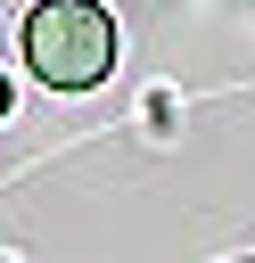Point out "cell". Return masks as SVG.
Segmentation results:
<instances>
[{
	"label": "cell",
	"instance_id": "obj_2",
	"mask_svg": "<svg viewBox=\"0 0 255 263\" xmlns=\"http://www.w3.org/2000/svg\"><path fill=\"white\" fill-rule=\"evenodd\" d=\"M0 115H8V82H0Z\"/></svg>",
	"mask_w": 255,
	"mask_h": 263
},
{
	"label": "cell",
	"instance_id": "obj_1",
	"mask_svg": "<svg viewBox=\"0 0 255 263\" xmlns=\"http://www.w3.org/2000/svg\"><path fill=\"white\" fill-rule=\"evenodd\" d=\"M25 66L49 90H90L115 66V16L99 0H33L25 8Z\"/></svg>",
	"mask_w": 255,
	"mask_h": 263
}]
</instances>
